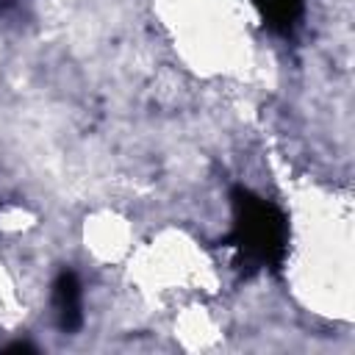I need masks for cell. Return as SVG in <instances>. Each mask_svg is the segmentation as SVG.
<instances>
[{
  "instance_id": "1",
  "label": "cell",
  "mask_w": 355,
  "mask_h": 355,
  "mask_svg": "<svg viewBox=\"0 0 355 355\" xmlns=\"http://www.w3.org/2000/svg\"><path fill=\"white\" fill-rule=\"evenodd\" d=\"M227 241L250 272L280 269L288 252V222L275 202L239 186L233 189V230Z\"/></svg>"
},
{
  "instance_id": "2",
  "label": "cell",
  "mask_w": 355,
  "mask_h": 355,
  "mask_svg": "<svg viewBox=\"0 0 355 355\" xmlns=\"http://www.w3.org/2000/svg\"><path fill=\"white\" fill-rule=\"evenodd\" d=\"M53 313L64 333H75L83 324V291L72 272H61L53 283Z\"/></svg>"
},
{
  "instance_id": "3",
  "label": "cell",
  "mask_w": 355,
  "mask_h": 355,
  "mask_svg": "<svg viewBox=\"0 0 355 355\" xmlns=\"http://www.w3.org/2000/svg\"><path fill=\"white\" fill-rule=\"evenodd\" d=\"M269 28L288 33L302 14V0H255Z\"/></svg>"
}]
</instances>
